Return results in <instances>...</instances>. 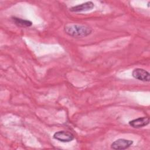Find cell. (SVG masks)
<instances>
[{
  "mask_svg": "<svg viewBox=\"0 0 150 150\" xmlns=\"http://www.w3.org/2000/svg\"><path fill=\"white\" fill-rule=\"evenodd\" d=\"M12 20L16 25L21 27H29L32 25V22L30 21L16 17H13Z\"/></svg>",
  "mask_w": 150,
  "mask_h": 150,
  "instance_id": "7",
  "label": "cell"
},
{
  "mask_svg": "<svg viewBox=\"0 0 150 150\" xmlns=\"http://www.w3.org/2000/svg\"><path fill=\"white\" fill-rule=\"evenodd\" d=\"M149 122V118L147 117H140L132 120L129 122V124L133 128H138L147 125Z\"/></svg>",
  "mask_w": 150,
  "mask_h": 150,
  "instance_id": "6",
  "label": "cell"
},
{
  "mask_svg": "<svg viewBox=\"0 0 150 150\" xmlns=\"http://www.w3.org/2000/svg\"><path fill=\"white\" fill-rule=\"evenodd\" d=\"M53 138L60 142H68L74 139V137L73 134L70 132L65 131H60L54 134Z\"/></svg>",
  "mask_w": 150,
  "mask_h": 150,
  "instance_id": "2",
  "label": "cell"
},
{
  "mask_svg": "<svg viewBox=\"0 0 150 150\" xmlns=\"http://www.w3.org/2000/svg\"><path fill=\"white\" fill-rule=\"evenodd\" d=\"M64 32L72 37L83 38L90 35L92 32V29L85 25L70 24L64 27Z\"/></svg>",
  "mask_w": 150,
  "mask_h": 150,
  "instance_id": "1",
  "label": "cell"
},
{
  "mask_svg": "<svg viewBox=\"0 0 150 150\" xmlns=\"http://www.w3.org/2000/svg\"><path fill=\"white\" fill-rule=\"evenodd\" d=\"M94 7V4L91 1H88L76 6H74L70 8V11L74 12H79L88 11L92 9Z\"/></svg>",
  "mask_w": 150,
  "mask_h": 150,
  "instance_id": "5",
  "label": "cell"
},
{
  "mask_svg": "<svg viewBox=\"0 0 150 150\" xmlns=\"http://www.w3.org/2000/svg\"><path fill=\"white\" fill-rule=\"evenodd\" d=\"M132 144V140L121 138L113 142L111 145V148L113 149H125L129 148Z\"/></svg>",
  "mask_w": 150,
  "mask_h": 150,
  "instance_id": "4",
  "label": "cell"
},
{
  "mask_svg": "<svg viewBox=\"0 0 150 150\" xmlns=\"http://www.w3.org/2000/svg\"><path fill=\"white\" fill-rule=\"evenodd\" d=\"M132 76L135 79L142 81H149L150 74L149 72L141 68H137L132 71Z\"/></svg>",
  "mask_w": 150,
  "mask_h": 150,
  "instance_id": "3",
  "label": "cell"
}]
</instances>
